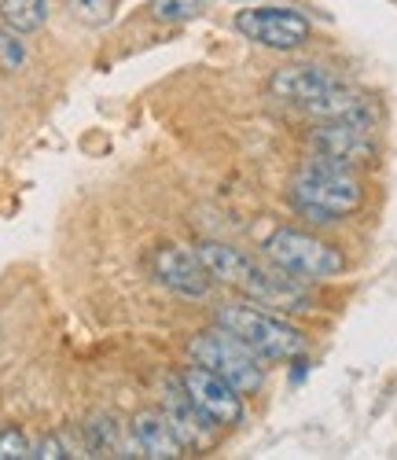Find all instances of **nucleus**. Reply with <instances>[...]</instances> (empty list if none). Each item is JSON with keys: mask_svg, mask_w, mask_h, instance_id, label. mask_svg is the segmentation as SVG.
Here are the masks:
<instances>
[{"mask_svg": "<svg viewBox=\"0 0 397 460\" xmlns=\"http://www.w3.org/2000/svg\"><path fill=\"white\" fill-rule=\"evenodd\" d=\"M365 203V184L357 166L309 155L291 181V207L313 225H335Z\"/></svg>", "mask_w": 397, "mask_h": 460, "instance_id": "nucleus-2", "label": "nucleus"}, {"mask_svg": "<svg viewBox=\"0 0 397 460\" xmlns=\"http://www.w3.org/2000/svg\"><path fill=\"white\" fill-rule=\"evenodd\" d=\"M85 446H89V456H133L129 446L118 435V424L114 416H93L85 424Z\"/></svg>", "mask_w": 397, "mask_h": 460, "instance_id": "nucleus-15", "label": "nucleus"}, {"mask_svg": "<svg viewBox=\"0 0 397 460\" xmlns=\"http://www.w3.org/2000/svg\"><path fill=\"white\" fill-rule=\"evenodd\" d=\"M26 66V45H22V33L15 30H0V74H19Z\"/></svg>", "mask_w": 397, "mask_h": 460, "instance_id": "nucleus-17", "label": "nucleus"}, {"mask_svg": "<svg viewBox=\"0 0 397 460\" xmlns=\"http://www.w3.org/2000/svg\"><path fill=\"white\" fill-rule=\"evenodd\" d=\"M66 12L85 26H107L114 19V0H63Z\"/></svg>", "mask_w": 397, "mask_h": 460, "instance_id": "nucleus-16", "label": "nucleus"}, {"mask_svg": "<svg viewBox=\"0 0 397 460\" xmlns=\"http://www.w3.org/2000/svg\"><path fill=\"white\" fill-rule=\"evenodd\" d=\"M214 324L232 332L240 342H247L261 361H295L309 347L302 328L287 324L284 317H276L272 310H265V305H258L251 298L247 302H221L214 310Z\"/></svg>", "mask_w": 397, "mask_h": 460, "instance_id": "nucleus-3", "label": "nucleus"}, {"mask_svg": "<svg viewBox=\"0 0 397 460\" xmlns=\"http://www.w3.org/2000/svg\"><path fill=\"white\" fill-rule=\"evenodd\" d=\"M235 30H240L247 41L272 49V52H295L309 41L313 22L298 12V8H284V4H254L235 12Z\"/></svg>", "mask_w": 397, "mask_h": 460, "instance_id": "nucleus-6", "label": "nucleus"}, {"mask_svg": "<svg viewBox=\"0 0 397 460\" xmlns=\"http://www.w3.org/2000/svg\"><path fill=\"white\" fill-rule=\"evenodd\" d=\"M154 277L166 291H173L177 298H188V302H203L214 284L207 265L198 261L195 247H181V243H163L154 251Z\"/></svg>", "mask_w": 397, "mask_h": 460, "instance_id": "nucleus-9", "label": "nucleus"}, {"mask_svg": "<svg viewBox=\"0 0 397 460\" xmlns=\"http://www.w3.org/2000/svg\"><path fill=\"white\" fill-rule=\"evenodd\" d=\"M305 144H309V155H324L346 166H361L375 159V151H379L375 126L368 122H316Z\"/></svg>", "mask_w": 397, "mask_h": 460, "instance_id": "nucleus-7", "label": "nucleus"}, {"mask_svg": "<svg viewBox=\"0 0 397 460\" xmlns=\"http://www.w3.org/2000/svg\"><path fill=\"white\" fill-rule=\"evenodd\" d=\"M339 78L331 70L324 66H316V63H287L280 70H272V78H269V93L276 100H284V103H313L316 96H324L328 89H335Z\"/></svg>", "mask_w": 397, "mask_h": 460, "instance_id": "nucleus-11", "label": "nucleus"}, {"mask_svg": "<svg viewBox=\"0 0 397 460\" xmlns=\"http://www.w3.org/2000/svg\"><path fill=\"white\" fill-rule=\"evenodd\" d=\"M265 258L276 265V270H284L305 284H321V280H335L346 273V254L321 240L305 233V228H276V233H269L265 240Z\"/></svg>", "mask_w": 397, "mask_h": 460, "instance_id": "nucleus-4", "label": "nucleus"}, {"mask_svg": "<svg viewBox=\"0 0 397 460\" xmlns=\"http://www.w3.org/2000/svg\"><path fill=\"white\" fill-rule=\"evenodd\" d=\"M163 412H166L170 428H173V435L181 438L184 449H198V453H203V449H210L217 442V424L188 398V391L181 387V383H166Z\"/></svg>", "mask_w": 397, "mask_h": 460, "instance_id": "nucleus-10", "label": "nucleus"}, {"mask_svg": "<svg viewBox=\"0 0 397 460\" xmlns=\"http://www.w3.org/2000/svg\"><path fill=\"white\" fill-rule=\"evenodd\" d=\"M133 446L147 460H173V456L184 453V446L173 435L166 412H154V409H144V412L133 416Z\"/></svg>", "mask_w": 397, "mask_h": 460, "instance_id": "nucleus-13", "label": "nucleus"}, {"mask_svg": "<svg viewBox=\"0 0 397 460\" xmlns=\"http://www.w3.org/2000/svg\"><path fill=\"white\" fill-rule=\"evenodd\" d=\"M181 387L188 391V398L203 409L217 428H235V424H243V394L232 387L228 379H221L217 372L203 368V365H188L181 372Z\"/></svg>", "mask_w": 397, "mask_h": 460, "instance_id": "nucleus-8", "label": "nucleus"}, {"mask_svg": "<svg viewBox=\"0 0 397 460\" xmlns=\"http://www.w3.org/2000/svg\"><path fill=\"white\" fill-rule=\"evenodd\" d=\"M49 19V0H0V22L15 33H33Z\"/></svg>", "mask_w": 397, "mask_h": 460, "instance_id": "nucleus-14", "label": "nucleus"}, {"mask_svg": "<svg viewBox=\"0 0 397 460\" xmlns=\"http://www.w3.org/2000/svg\"><path fill=\"white\" fill-rule=\"evenodd\" d=\"M302 111L316 122H368V126L379 122V103L368 93L349 89L342 82L335 89H328L324 96H316L313 103H305Z\"/></svg>", "mask_w": 397, "mask_h": 460, "instance_id": "nucleus-12", "label": "nucleus"}, {"mask_svg": "<svg viewBox=\"0 0 397 460\" xmlns=\"http://www.w3.org/2000/svg\"><path fill=\"white\" fill-rule=\"evenodd\" d=\"M188 358L195 365H203L210 372H217L221 379H228L240 394H258L265 387V368H261V358L240 342L232 332L225 328H207V332H195L188 339Z\"/></svg>", "mask_w": 397, "mask_h": 460, "instance_id": "nucleus-5", "label": "nucleus"}, {"mask_svg": "<svg viewBox=\"0 0 397 460\" xmlns=\"http://www.w3.org/2000/svg\"><path fill=\"white\" fill-rule=\"evenodd\" d=\"M198 15V0H151V19L158 22H184Z\"/></svg>", "mask_w": 397, "mask_h": 460, "instance_id": "nucleus-18", "label": "nucleus"}, {"mask_svg": "<svg viewBox=\"0 0 397 460\" xmlns=\"http://www.w3.org/2000/svg\"><path fill=\"white\" fill-rule=\"evenodd\" d=\"M26 456H33V446L19 428L0 431V460H26Z\"/></svg>", "mask_w": 397, "mask_h": 460, "instance_id": "nucleus-19", "label": "nucleus"}, {"mask_svg": "<svg viewBox=\"0 0 397 460\" xmlns=\"http://www.w3.org/2000/svg\"><path fill=\"white\" fill-rule=\"evenodd\" d=\"M195 254H198V261L207 265V273L217 284L235 288L243 298L265 305V310H272V314H305V310H313V295H309L305 280H298V277H291L284 270L269 273L251 254L235 251L228 243H214V240L198 243Z\"/></svg>", "mask_w": 397, "mask_h": 460, "instance_id": "nucleus-1", "label": "nucleus"}, {"mask_svg": "<svg viewBox=\"0 0 397 460\" xmlns=\"http://www.w3.org/2000/svg\"><path fill=\"white\" fill-rule=\"evenodd\" d=\"M33 456H37V460H63V456H70V449L63 446L59 435H45L41 442L33 446Z\"/></svg>", "mask_w": 397, "mask_h": 460, "instance_id": "nucleus-20", "label": "nucleus"}]
</instances>
